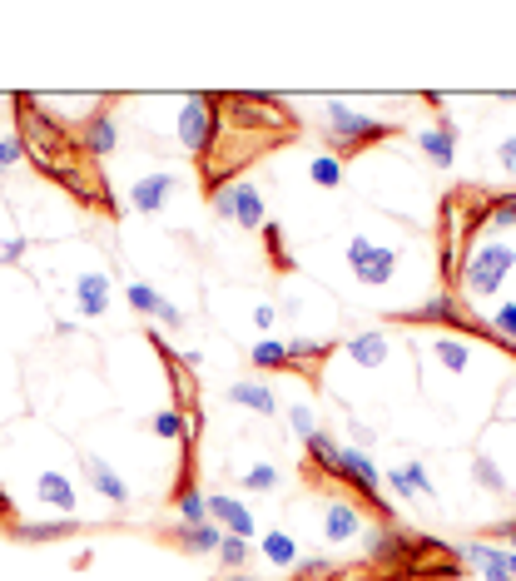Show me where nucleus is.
I'll return each instance as SVG.
<instances>
[{"instance_id": "obj_1", "label": "nucleus", "mask_w": 516, "mask_h": 581, "mask_svg": "<svg viewBox=\"0 0 516 581\" xmlns=\"http://www.w3.org/2000/svg\"><path fill=\"white\" fill-rule=\"evenodd\" d=\"M516 269V249L507 239H487V244H477L472 249V259H467V269H462V289L472 293V298H487V293H497L507 279H512Z\"/></svg>"}, {"instance_id": "obj_2", "label": "nucleus", "mask_w": 516, "mask_h": 581, "mask_svg": "<svg viewBox=\"0 0 516 581\" xmlns=\"http://www.w3.org/2000/svg\"><path fill=\"white\" fill-rule=\"evenodd\" d=\"M392 135V125H383V120H373V115H358L353 105H328V140H333V149L338 154H358V149L378 145V140H387Z\"/></svg>"}, {"instance_id": "obj_3", "label": "nucleus", "mask_w": 516, "mask_h": 581, "mask_svg": "<svg viewBox=\"0 0 516 581\" xmlns=\"http://www.w3.org/2000/svg\"><path fill=\"white\" fill-rule=\"evenodd\" d=\"M209 204H214V214L219 219H229V224H239V229H263L268 224V204H263V194H258V184H214L209 189Z\"/></svg>"}, {"instance_id": "obj_4", "label": "nucleus", "mask_w": 516, "mask_h": 581, "mask_svg": "<svg viewBox=\"0 0 516 581\" xmlns=\"http://www.w3.org/2000/svg\"><path fill=\"white\" fill-rule=\"evenodd\" d=\"M214 140H219V105H214V95H189L179 105V145L189 154H199V159H209Z\"/></svg>"}, {"instance_id": "obj_5", "label": "nucleus", "mask_w": 516, "mask_h": 581, "mask_svg": "<svg viewBox=\"0 0 516 581\" xmlns=\"http://www.w3.org/2000/svg\"><path fill=\"white\" fill-rule=\"evenodd\" d=\"M348 264H353V274L363 284L383 289V284H392V274H397V249L392 244H373L368 234H353L348 239Z\"/></svg>"}, {"instance_id": "obj_6", "label": "nucleus", "mask_w": 516, "mask_h": 581, "mask_svg": "<svg viewBox=\"0 0 516 581\" xmlns=\"http://www.w3.org/2000/svg\"><path fill=\"white\" fill-rule=\"evenodd\" d=\"M333 477H338V482H353V487L363 492L368 507H378L383 517H392V507L378 497V467H373L368 452H358V447H338V467H333Z\"/></svg>"}, {"instance_id": "obj_7", "label": "nucleus", "mask_w": 516, "mask_h": 581, "mask_svg": "<svg viewBox=\"0 0 516 581\" xmlns=\"http://www.w3.org/2000/svg\"><path fill=\"white\" fill-rule=\"evenodd\" d=\"M179 194V179L169 174V169H159V174H144V179H134V189H129V204L139 209V214H159L169 199Z\"/></svg>"}, {"instance_id": "obj_8", "label": "nucleus", "mask_w": 516, "mask_h": 581, "mask_svg": "<svg viewBox=\"0 0 516 581\" xmlns=\"http://www.w3.org/2000/svg\"><path fill=\"white\" fill-rule=\"evenodd\" d=\"M209 517H219V527L229 532V537H254V512L239 502V497H229V492H214L209 497Z\"/></svg>"}, {"instance_id": "obj_9", "label": "nucleus", "mask_w": 516, "mask_h": 581, "mask_svg": "<svg viewBox=\"0 0 516 581\" xmlns=\"http://www.w3.org/2000/svg\"><path fill=\"white\" fill-rule=\"evenodd\" d=\"M174 512H179L184 527H204V522H209V497L194 487V472H184V477L174 482Z\"/></svg>"}, {"instance_id": "obj_10", "label": "nucleus", "mask_w": 516, "mask_h": 581, "mask_svg": "<svg viewBox=\"0 0 516 581\" xmlns=\"http://www.w3.org/2000/svg\"><path fill=\"white\" fill-rule=\"evenodd\" d=\"M110 308V274H80V284H75V313L80 318H100Z\"/></svg>"}, {"instance_id": "obj_11", "label": "nucleus", "mask_w": 516, "mask_h": 581, "mask_svg": "<svg viewBox=\"0 0 516 581\" xmlns=\"http://www.w3.org/2000/svg\"><path fill=\"white\" fill-rule=\"evenodd\" d=\"M85 472H90V487H95L105 502H115V507H125L129 502V482L105 462V457H85Z\"/></svg>"}, {"instance_id": "obj_12", "label": "nucleus", "mask_w": 516, "mask_h": 581, "mask_svg": "<svg viewBox=\"0 0 516 581\" xmlns=\"http://www.w3.org/2000/svg\"><path fill=\"white\" fill-rule=\"evenodd\" d=\"M462 557L482 572L487 581H516L512 577V557L507 552H497L492 542H472V547H462Z\"/></svg>"}, {"instance_id": "obj_13", "label": "nucleus", "mask_w": 516, "mask_h": 581, "mask_svg": "<svg viewBox=\"0 0 516 581\" xmlns=\"http://www.w3.org/2000/svg\"><path fill=\"white\" fill-rule=\"evenodd\" d=\"M363 532V512L353 507V502H333L328 512H323V537L328 542H353Z\"/></svg>"}, {"instance_id": "obj_14", "label": "nucleus", "mask_w": 516, "mask_h": 581, "mask_svg": "<svg viewBox=\"0 0 516 581\" xmlns=\"http://www.w3.org/2000/svg\"><path fill=\"white\" fill-rule=\"evenodd\" d=\"M387 487H392L397 497H432V477H427L422 462H402V467H392V472H387Z\"/></svg>"}, {"instance_id": "obj_15", "label": "nucleus", "mask_w": 516, "mask_h": 581, "mask_svg": "<svg viewBox=\"0 0 516 581\" xmlns=\"http://www.w3.org/2000/svg\"><path fill=\"white\" fill-rule=\"evenodd\" d=\"M35 497L45 507H55V512H75V487H70L65 472H40L35 477Z\"/></svg>"}, {"instance_id": "obj_16", "label": "nucleus", "mask_w": 516, "mask_h": 581, "mask_svg": "<svg viewBox=\"0 0 516 581\" xmlns=\"http://www.w3.org/2000/svg\"><path fill=\"white\" fill-rule=\"evenodd\" d=\"M417 145L427 149V159H432L437 169H447L452 154H457V130H452V120H437V130H422Z\"/></svg>"}, {"instance_id": "obj_17", "label": "nucleus", "mask_w": 516, "mask_h": 581, "mask_svg": "<svg viewBox=\"0 0 516 581\" xmlns=\"http://www.w3.org/2000/svg\"><path fill=\"white\" fill-rule=\"evenodd\" d=\"M169 542L179 547V552H219V542H224V532L214 527V522H204V527H174L169 532Z\"/></svg>"}, {"instance_id": "obj_18", "label": "nucleus", "mask_w": 516, "mask_h": 581, "mask_svg": "<svg viewBox=\"0 0 516 581\" xmlns=\"http://www.w3.org/2000/svg\"><path fill=\"white\" fill-rule=\"evenodd\" d=\"M120 145V130H115V115H105V110H95L90 120H85V154H115Z\"/></svg>"}, {"instance_id": "obj_19", "label": "nucleus", "mask_w": 516, "mask_h": 581, "mask_svg": "<svg viewBox=\"0 0 516 581\" xmlns=\"http://www.w3.org/2000/svg\"><path fill=\"white\" fill-rule=\"evenodd\" d=\"M229 403L249 408V413H258V418H273V413H278V398H273L268 383H234V388H229Z\"/></svg>"}, {"instance_id": "obj_20", "label": "nucleus", "mask_w": 516, "mask_h": 581, "mask_svg": "<svg viewBox=\"0 0 516 581\" xmlns=\"http://www.w3.org/2000/svg\"><path fill=\"white\" fill-rule=\"evenodd\" d=\"M348 358L358 363V368H383L387 363V338L373 328V333H358V338H348Z\"/></svg>"}, {"instance_id": "obj_21", "label": "nucleus", "mask_w": 516, "mask_h": 581, "mask_svg": "<svg viewBox=\"0 0 516 581\" xmlns=\"http://www.w3.org/2000/svg\"><path fill=\"white\" fill-rule=\"evenodd\" d=\"M80 522L75 517H60V522H15L10 532L20 537V542H60V537H70Z\"/></svg>"}, {"instance_id": "obj_22", "label": "nucleus", "mask_w": 516, "mask_h": 581, "mask_svg": "<svg viewBox=\"0 0 516 581\" xmlns=\"http://www.w3.org/2000/svg\"><path fill=\"white\" fill-rule=\"evenodd\" d=\"M432 353H437V363H442L447 373H467V368H472V348H467L462 338H437Z\"/></svg>"}, {"instance_id": "obj_23", "label": "nucleus", "mask_w": 516, "mask_h": 581, "mask_svg": "<svg viewBox=\"0 0 516 581\" xmlns=\"http://www.w3.org/2000/svg\"><path fill=\"white\" fill-rule=\"evenodd\" d=\"M308 179H313L318 189H338V184H343V159H338V154L308 159Z\"/></svg>"}, {"instance_id": "obj_24", "label": "nucleus", "mask_w": 516, "mask_h": 581, "mask_svg": "<svg viewBox=\"0 0 516 581\" xmlns=\"http://www.w3.org/2000/svg\"><path fill=\"white\" fill-rule=\"evenodd\" d=\"M303 447H308V462H313L318 472H328V477H333V467H338V442H333L328 433H313Z\"/></svg>"}, {"instance_id": "obj_25", "label": "nucleus", "mask_w": 516, "mask_h": 581, "mask_svg": "<svg viewBox=\"0 0 516 581\" xmlns=\"http://www.w3.org/2000/svg\"><path fill=\"white\" fill-rule=\"evenodd\" d=\"M263 557H268L273 567H293V562H298V542H293L288 532H268V537H263Z\"/></svg>"}, {"instance_id": "obj_26", "label": "nucleus", "mask_w": 516, "mask_h": 581, "mask_svg": "<svg viewBox=\"0 0 516 581\" xmlns=\"http://www.w3.org/2000/svg\"><path fill=\"white\" fill-rule=\"evenodd\" d=\"M254 368H293V358H288V343H273V338H263L254 343Z\"/></svg>"}, {"instance_id": "obj_27", "label": "nucleus", "mask_w": 516, "mask_h": 581, "mask_svg": "<svg viewBox=\"0 0 516 581\" xmlns=\"http://www.w3.org/2000/svg\"><path fill=\"white\" fill-rule=\"evenodd\" d=\"M487 328H492L507 348H516V303H502V308L492 313V323H487Z\"/></svg>"}, {"instance_id": "obj_28", "label": "nucleus", "mask_w": 516, "mask_h": 581, "mask_svg": "<svg viewBox=\"0 0 516 581\" xmlns=\"http://www.w3.org/2000/svg\"><path fill=\"white\" fill-rule=\"evenodd\" d=\"M219 562H224L229 572H239V567L249 562V542H244V537H229V532H224V542H219Z\"/></svg>"}, {"instance_id": "obj_29", "label": "nucleus", "mask_w": 516, "mask_h": 581, "mask_svg": "<svg viewBox=\"0 0 516 581\" xmlns=\"http://www.w3.org/2000/svg\"><path fill=\"white\" fill-rule=\"evenodd\" d=\"M278 482H283V477H278V467H268V462H254V467L244 472V487H249V492H273Z\"/></svg>"}, {"instance_id": "obj_30", "label": "nucleus", "mask_w": 516, "mask_h": 581, "mask_svg": "<svg viewBox=\"0 0 516 581\" xmlns=\"http://www.w3.org/2000/svg\"><path fill=\"white\" fill-rule=\"evenodd\" d=\"M472 472H477V487H487V492H507V477L497 472V462H492V457H477V462H472Z\"/></svg>"}, {"instance_id": "obj_31", "label": "nucleus", "mask_w": 516, "mask_h": 581, "mask_svg": "<svg viewBox=\"0 0 516 581\" xmlns=\"http://www.w3.org/2000/svg\"><path fill=\"white\" fill-rule=\"evenodd\" d=\"M125 298H129V308H134V313H159V293L149 289V284H129Z\"/></svg>"}, {"instance_id": "obj_32", "label": "nucleus", "mask_w": 516, "mask_h": 581, "mask_svg": "<svg viewBox=\"0 0 516 581\" xmlns=\"http://www.w3.org/2000/svg\"><path fill=\"white\" fill-rule=\"evenodd\" d=\"M288 423H293V433L303 437V442H308V437L318 433V423H313V408H308V403H293V413H288Z\"/></svg>"}, {"instance_id": "obj_33", "label": "nucleus", "mask_w": 516, "mask_h": 581, "mask_svg": "<svg viewBox=\"0 0 516 581\" xmlns=\"http://www.w3.org/2000/svg\"><path fill=\"white\" fill-rule=\"evenodd\" d=\"M149 428H154L159 437H179V433H184V418H179L174 408H164V413H154V423H149Z\"/></svg>"}, {"instance_id": "obj_34", "label": "nucleus", "mask_w": 516, "mask_h": 581, "mask_svg": "<svg viewBox=\"0 0 516 581\" xmlns=\"http://www.w3.org/2000/svg\"><path fill=\"white\" fill-rule=\"evenodd\" d=\"M154 318H159L164 328H184V313H179V308H174L169 298H159V313H154Z\"/></svg>"}, {"instance_id": "obj_35", "label": "nucleus", "mask_w": 516, "mask_h": 581, "mask_svg": "<svg viewBox=\"0 0 516 581\" xmlns=\"http://www.w3.org/2000/svg\"><path fill=\"white\" fill-rule=\"evenodd\" d=\"M20 154H25V145L10 135V140H0V169H10V164H20Z\"/></svg>"}, {"instance_id": "obj_36", "label": "nucleus", "mask_w": 516, "mask_h": 581, "mask_svg": "<svg viewBox=\"0 0 516 581\" xmlns=\"http://www.w3.org/2000/svg\"><path fill=\"white\" fill-rule=\"evenodd\" d=\"M25 249H30L25 239H5V244H0V264H15V259H25Z\"/></svg>"}, {"instance_id": "obj_37", "label": "nucleus", "mask_w": 516, "mask_h": 581, "mask_svg": "<svg viewBox=\"0 0 516 581\" xmlns=\"http://www.w3.org/2000/svg\"><path fill=\"white\" fill-rule=\"evenodd\" d=\"M497 159H502V169H516V135H507V140L497 145Z\"/></svg>"}, {"instance_id": "obj_38", "label": "nucleus", "mask_w": 516, "mask_h": 581, "mask_svg": "<svg viewBox=\"0 0 516 581\" xmlns=\"http://www.w3.org/2000/svg\"><path fill=\"white\" fill-rule=\"evenodd\" d=\"M487 537H497V542H512V552H516V522H497V527H487Z\"/></svg>"}, {"instance_id": "obj_39", "label": "nucleus", "mask_w": 516, "mask_h": 581, "mask_svg": "<svg viewBox=\"0 0 516 581\" xmlns=\"http://www.w3.org/2000/svg\"><path fill=\"white\" fill-rule=\"evenodd\" d=\"M273 318H278V313H273L268 303H258V308H254V323H258V328H273Z\"/></svg>"}, {"instance_id": "obj_40", "label": "nucleus", "mask_w": 516, "mask_h": 581, "mask_svg": "<svg viewBox=\"0 0 516 581\" xmlns=\"http://www.w3.org/2000/svg\"><path fill=\"white\" fill-rule=\"evenodd\" d=\"M0 522H5V527H15V522H10V497H5V492H0Z\"/></svg>"}, {"instance_id": "obj_41", "label": "nucleus", "mask_w": 516, "mask_h": 581, "mask_svg": "<svg viewBox=\"0 0 516 581\" xmlns=\"http://www.w3.org/2000/svg\"><path fill=\"white\" fill-rule=\"evenodd\" d=\"M229 581H263V577H229Z\"/></svg>"}, {"instance_id": "obj_42", "label": "nucleus", "mask_w": 516, "mask_h": 581, "mask_svg": "<svg viewBox=\"0 0 516 581\" xmlns=\"http://www.w3.org/2000/svg\"><path fill=\"white\" fill-rule=\"evenodd\" d=\"M507 557H512V577H516V552H507Z\"/></svg>"}, {"instance_id": "obj_43", "label": "nucleus", "mask_w": 516, "mask_h": 581, "mask_svg": "<svg viewBox=\"0 0 516 581\" xmlns=\"http://www.w3.org/2000/svg\"><path fill=\"white\" fill-rule=\"evenodd\" d=\"M0 174H5V169H0Z\"/></svg>"}]
</instances>
